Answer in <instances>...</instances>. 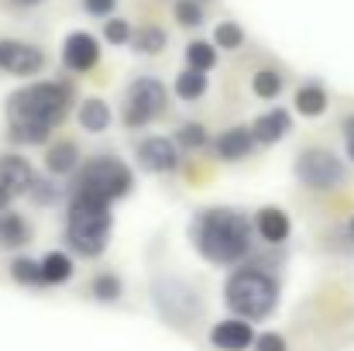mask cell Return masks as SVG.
<instances>
[{"label":"cell","mask_w":354,"mask_h":351,"mask_svg":"<svg viewBox=\"0 0 354 351\" xmlns=\"http://www.w3.org/2000/svg\"><path fill=\"white\" fill-rule=\"evenodd\" d=\"M196 248L214 262H237L251 248V228L234 210H207L196 221Z\"/></svg>","instance_id":"cell-1"},{"label":"cell","mask_w":354,"mask_h":351,"mask_svg":"<svg viewBox=\"0 0 354 351\" xmlns=\"http://www.w3.org/2000/svg\"><path fill=\"white\" fill-rule=\"evenodd\" d=\"M69 107V90L59 83H35L17 90L7 100V120L10 124H31V127H45L52 131Z\"/></svg>","instance_id":"cell-2"},{"label":"cell","mask_w":354,"mask_h":351,"mask_svg":"<svg viewBox=\"0 0 354 351\" xmlns=\"http://www.w3.org/2000/svg\"><path fill=\"white\" fill-rule=\"evenodd\" d=\"M111 234V207L97 197H76L69 210V241L80 255H100Z\"/></svg>","instance_id":"cell-3"},{"label":"cell","mask_w":354,"mask_h":351,"mask_svg":"<svg viewBox=\"0 0 354 351\" xmlns=\"http://www.w3.org/2000/svg\"><path fill=\"white\" fill-rule=\"evenodd\" d=\"M279 289L268 276L261 272H234L227 279V307L241 317H265L275 310Z\"/></svg>","instance_id":"cell-4"},{"label":"cell","mask_w":354,"mask_h":351,"mask_svg":"<svg viewBox=\"0 0 354 351\" xmlns=\"http://www.w3.org/2000/svg\"><path fill=\"white\" fill-rule=\"evenodd\" d=\"M131 183L134 179H131V169L124 162H118V159H93L83 169V176H80V193L111 204V200H118V197H124L131 190Z\"/></svg>","instance_id":"cell-5"},{"label":"cell","mask_w":354,"mask_h":351,"mask_svg":"<svg viewBox=\"0 0 354 351\" xmlns=\"http://www.w3.org/2000/svg\"><path fill=\"white\" fill-rule=\"evenodd\" d=\"M165 111V87L158 80H134L124 100V120L131 127L148 124L151 117H158Z\"/></svg>","instance_id":"cell-6"},{"label":"cell","mask_w":354,"mask_h":351,"mask_svg":"<svg viewBox=\"0 0 354 351\" xmlns=\"http://www.w3.org/2000/svg\"><path fill=\"white\" fill-rule=\"evenodd\" d=\"M296 172H299V179H303L306 186H313V190H334V186L344 179V165H341L330 152H324V148L303 152Z\"/></svg>","instance_id":"cell-7"},{"label":"cell","mask_w":354,"mask_h":351,"mask_svg":"<svg viewBox=\"0 0 354 351\" xmlns=\"http://www.w3.org/2000/svg\"><path fill=\"white\" fill-rule=\"evenodd\" d=\"M45 66V55L41 48L28 45V42H0V69L3 73H14V76H31Z\"/></svg>","instance_id":"cell-8"},{"label":"cell","mask_w":354,"mask_h":351,"mask_svg":"<svg viewBox=\"0 0 354 351\" xmlns=\"http://www.w3.org/2000/svg\"><path fill=\"white\" fill-rule=\"evenodd\" d=\"M62 59H66V66H69V69L86 73V69H93V66H97V59H100V45H97V38H93V35L76 31V35H69V38H66Z\"/></svg>","instance_id":"cell-9"},{"label":"cell","mask_w":354,"mask_h":351,"mask_svg":"<svg viewBox=\"0 0 354 351\" xmlns=\"http://www.w3.org/2000/svg\"><path fill=\"white\" fill-rule=\"evenodd\" d=\"M138 159L151 172H169V169H176V159L179 155H176V145L169 138H145L138 145Z\"/></svg>","instance_id":"cell-10"},{"label":"cell","mask_w":354,"mask_h":351,"mask_svg":"<svg viewBox=\"0 0 354 351\" xmlns=\"http://www.w3.org/2000/svg\"><path fill=\"white\" fill-rule=\"evenodd\" d=\"M31 183H35V172H31V165H28L24 159H17V155H3V159H0V186H3L10 197L28 193Z\"/></svg>","instance_id":"cell-11"},{"label":"cell","mask_w":354,"mask_h":351,"mask_svg":"<svg viewBox=\"0 0 354 351\" xmlns=\"http://www.w3.org/2000/svg\"><path fill=\"white\" fill-rule=\"evenodd\" d=\"M214 345L221 351H244L251 345V324H244V321H224V324H217L214 327Z\"/></svg>","instance_id":"cell-12"},{"label":"cell","mask_w":354,"mask_h":351,"mask_svg":"<svg viewBox=\"0 0 354 351\" xmlns=\"http://www.w3.org/2000/svg\"><path fill=\"white\" fill-rule=\"evenodd\" d=\"M286 131H289V114H286V111H272V114H265V117H258V120H254L251 138H254V141L272 145V141H279Z\"/></svg>","instance_id":"cell-13"},{"label":"cell","mask_w":354,"mask_h":351,"mask_svg":"<svg viewBox=\"0 0 354 351\" xmlns=\"http://www.w3.org/2000/svg\"><path fill=\"white\" fill-rule=\"evenodd\" d=\"M251 145H254V138H251L248 127H231V131H224L221 141H217V148H221L224 159H244V155L251 152Z\"/></svg>","instance_id":"cell-14"},{"label":"cell","mask_w":354,"mask_h":351,"mask_svg":"<svg viewBox=\"0 0 354 351\" xmlns=\"http://www.w3.org/2000/svg\"><path fill=\"white\" fill-rule=\"evenodd\" d=\"M258 231H261L265 241L279 244V241H286V234H289V221H286V214H282V210L265 207V210L258 214Z\"/></svg>","instance_id":"cell-15"},{"label":"cell","mask_w":354,"mask_h":351,"mask_svg":"<svg viewBox=\"0 0 354 351\" xmlns=\"http://www.w3.org/2000/svg\"><path fill=\"white\" fill-rule=\"evenodd\" d=\"M76 162H80V152H76L73 141H62V145H52V148H48V169H52V172L66 176V172L76 169Z\"/></svg>","instance_id":"cell-16"},{"label":"cell","mask_w":354,"mask_h":351,"mask_svg":"<svg viewBox=\"0 0 354 351\" xmlns=\"http://www.w3.org/2000/svg\"><path fill=\"white\" fill-rule=\"evenodd\" d=\"M38 276H41V282H66V279L73 276V262H69L66 255L52 251V255H45V262L38 265Z\"/></svg>","instance_id":"cell-17"},{"label":"cell","mask_w":354,"mask_h":351,"mask_svg":"<svg viewBox=\"0 0 354 351\" xmlns=\"http://www.w3.org/2000/svg\"><path fill=\"white\" fill-rule=\"evenodd\" d=\"M80 124H83L86 131H107L111 107H107L104 100H86V104L80 107Z\"/></svg>","instance_id":"cell-18"},{"label":"cell","mask_w":354,"mask_h":351,"mask_svg":"<svg viewBox=\"0 0 354 351\" xmlns=\"http://www.w3.org/2000/svg\"><path fill=\"white\" fill-rule=\"evenodd\" d=\"M24 241H28V224L17 214H3L0 217V244L3 248H17Z\"/></svg>","instance_id":"cell-19"},{"label":"cell","mask_w":354,"mask_h":351,"mask_svg":"<svg viewBox=\"0 0 354 351\" xmlns=\"http://www.w3.org/2000/svg\"><path fill=\"white\" fill-rule=\"evenodd\" d=\"M296 107H299V114L306 117H317L327 111V93L320 90V87H303L299 93H296Z\"/></svg>","instance_id":"cell-20"},{"label":"cell","mask_w":354,"mask_h":351,"mask_svg":"<svg viewBox=\"0 0 354 351\" xmlns=\"http://www.w3.org/2000/svg\"><path fill=\"white\" fill-rule=\"evenodd\" d=\"M203 90H207V76H203L200 69H186V73H179V80H176V93H179L183 100H196Z\"/></svg>","instance_id":"cell-21"},{"label":"cell","mask_w":354,"mask_h":351,"mask_svg":"<svg viewBox=\"0 0 354 351\" xmlns=\"http://www.w3.org/2000/svg\"><path fill=\"white\" fill-rule=\"evenodd\" d=\"M186 59H189V69H200V73L217 66V52L210 48V42H193L186 48Z\"/></svg>","instance_id":"cell-22"},{"label":"cell","mask_w":354,"mask_h":351,"mask_svg":"<svg viewBox=\"0 0 354 351\" xmlns=\"http://www.w3.org/2000/svg\"><path fill=\"white\" fill-rule=\"evenodd\" d=\"M48 138L45 127H31V124H10V141H21V145H41Z\"/></svg>","instance_id":"cell-23"},{"label":"cell","mask_w":354,"mask_h":351,"mask_svg":"<svg viewBox=\"0 0 354 351\" xmlns=\"http://www.w3.org/2000/svg\"><path fill=\"white\" fill-rule=\"evenodd\" d=\"M279 90H282V80H279L275 69H261V73L254 76V93H258V97H275Z\"/></svg>","instance_id":"cell-24"},{"label":"cell","mask_w":354,"mask_h":351,"mask_svg":"<svg viewBox=\"0 0 354 351\" xmlns=\"http://www.w3.org/2000/svg\"><path fill=\"white\" fill-rule=\"evenodd\" d=\"M214 42L221 45V48H237L241 42H244V31L231 24V21H224V24H217V31H214Z\"/></svg>","instance_id":"cell-25"},{"label":"cell","mask_w":354,"mask_h":351,"mask_svg":"<svg viewBox=\"0 0 354 351\" xmlns=\"http://www.w3.org/2000/svg\"><path fill=\"white\" fill-rule=\"evenodd\" d=\"M176 21L186 24V28H196V24L203 21L200 3H196V0H179V3H176Z\"/></svg>","instance_id":"cell-26"},{"label":"cell","mask_w":354,"mask_h":351,"mask_svg":"<svg viewBox=\"0 0 354 351\" xmlns=\"http://www.w3.org/2000/svg\"><path fill=\"white\" fill-rule=\"evenodd\" d=\"M138 48L148 52V55H151V52H162V48H165V31H162V28H145V31L138 35Z\"/></svg>","instance_id":"cell-27"},{"label":"cell","mask_w":354,"mask_h":351,"mask_svg":"<svg viewBox=\"0 0 354 351\" xmlns=\"http://www.w3.org/2000/svg\"><path fill=\"white\" fill-rule=\"evenodd\" d=\"M10 276H14L17 282H41V276H38V262H31V258H17V262L10 265Z\"/></svg>","instance_id":"cell-28"},{"label":"cell","mask_w":354,"mask_h":351,"mask_svg":"<svg viewBox=\"0 0 354 351\" xmlns=\"http://www.w3.org/2000/svg\"><path fill=\"white\" fill-rule=\"evenodd\" d=\"M93 296H97V300H118L120 282L114 276H97V279H93Z\"/></svg>","instance_id":"cell-29"},{"label":"cell","mask_w":354,"mask_h":351,"mask_svg":"<svg viewBox=\"0 0 354 351\" xmlns=\"http://www.w3.org/2000/svg\"><path fill=\"white\" fill-rule=\"evenodd\" d=\"M104 38H107L111 45H124V42L131 38V24H127V21H107Z\"/></svg>","instance_id":"cell-30"},{"label":"cell","mask_w":354,"mask_h":351,"mask_svg":"<svg viewBox=\"0 0 354 351\" xmlns=\"http://www.w3.org/2000/svg\"><path fill=\"white\" fill-rule=\"evenodd\" d=\"M179 141L189 145V148H200V145L207 141V134H203L200 124H183V127H179Z\"/></svg>","instance_id":"cell-31"},{"label":"cell","mask_w":354,"mask_h":351,"mask_svg":"<svg viewBox=\"0 0 354 351\" xmlns=\"http://www.w3.org/2000/svg\"><path fill=\"white\" fill-rule=\"evenodd\" d=\"M258 351H286V341L279 334H261L258 338Z\"/></svg>","instance_id":"cell-32"},{"label":"cell","mask_w":354,"mask_h":351,"mask_svg":"<svg viewBox=\"0 0 354 351\" xmlns=\"http://www.w3.org/2000/svg\"><path fill=\"white\" fill-rule=\"evenodd\" d=\"M86 10L90 14H111L114 10V0H86Z\"/></svg>","instance_id":"cell-33"},{"label":"cell","mask_w":354,"mask_h":351,"mask_svg":"<svg viewBox=\"0 0 354 351\" xmlns=\"http://www.w3.org/2000/svg\"><path fill=\"white\" fill-rule=\"evenodd\" d=\"M10 200H14V197H10V193H7V190H3V186H0V210H3V207H7V204H10Z\"/></svg>","instance_id":"cell-34"},{"label":"cell","mask_w":354,"mask_h":351,"mask_svg":"<svg viewBox=\"0 0 354 351\" xmlns=\"http://www.w3.org/2000/svg\"><path fill=\"white\" fill-rule=\"evenodd\" d=\"M10 3H17V7H35V3H41V0H10Z\"/></svg>","instance_id":"cell-35"},{"label":"cell","mask_w":354,"mask_h":351,"mask_svg":"<svg viewBox=\"0 0 354 351\" xmlns=\"http://www.w3.org/2000/svg\"><path fill=\"white\" fill-rule=\"evenodd\" d=\"M351 155H354V134H351Z\"/></svg>","instance_id":"cell-36"},{"label":"cell","mask_w":354,"mask_h":351,"mask_svg":"<svg viewBox=\"0 0 354 351\" xmlns=\"http://www.w3.org/2000/svg\"><path fill=\"white\" fill-rule=\"evenodd\" d=\"M351 237H354V217H351Z\"/></svg>","instance_id":"cell-37"},{"label":"cell","mask_w":354,"mask_h":351,"mask_svg":"<svg viewBox=\"0 0 354 351\" xmlns=\"http://www.w3.org/2000/svg\"><path fill=\"white\" fill-rule=\"evenodd\" d=\"M351 134H354V120H351Z\"/></svg>","instance_id":"cell-38"}]
</instances>
